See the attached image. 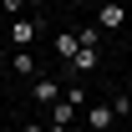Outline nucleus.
I'll use <instances>...</instances> for the list:
<instances>
[{
  "mask_svg": "<svg viewBox=\"0 0 132 132\" xmlns=\"http://www.w3.org/2000/svg\"><path fill=\"white\" fill-rule=\"evenodd\" d=\"M36 31H41V20H26V15L10 20V46H15V51H31L36 46Z\"/></svg>",
  "mask_w": 132,
  "mask_h": 132,
  "instance_id": "nucleus-3",
  "label": "nucleus"
},
{
  "mask_svg": "<svg viewBox=\"0 0 132 132\" xmlns=\"http://www.w3.org/2000/svg\"><path fill=\"white\" fill-rule=\"evenodd\" d=\"M76 51H81L76 31H56V56H61V61H76Z\"/></svg>",
  "mask_w": 132,
  "mask_h": 132,
  "instance_id": "nucleus-5",
  "label": "nucleus"
},
{
  "mask_svg": "<svg viewBox=\"0 0 132 132\" xmlns=\"http://www.w3.org/2000/svg\"><path fill=\"white\" fill-rule=\"evenodd\" d=\"M10 71H15V76H36V56L31 51H15V56H10Z\"/></svg>",
  "mask_w": 132,
  "mask_h": 132,
  "instance_id": "nucleus-6",
  "label": "nucleus"
},
{
  "mask_svg": "<svg viewBox=\"0 0 132 132\" xmlns=\"http://www.w3.org/2000/svg\"><path fill=\"white\" fill-rule=\"evenodd\" d=\"M76 41L97 51V46H102V26H76Z\"/></svg>",
  "mask_w": 132,
  "mask_h": 132,
  "instance_id": "nucleus-7",
  "label": "nucleus"
},
{
  "mask_svg": "<svg viewBox=\"0 0 132 132\" xmlns=\"http://www.w3.org/2000/svg\"><path fill=\"white\" fill-rule=\"evenodd\" d=\"M71 117H76V107H71V102H56V107H51V122H66V127H71Z\"/></svg>",
  "mask_w": 132,
  "mask_h": 132,
  "instance_id": "nucleus-8",
  "label": "nucleus"
},
{
  "mask_svg": "<svg viewBox=\"0 0 132 132\" xmlns=\"http://www.w3.org/2000/svg\"><path fill=\"white\" fill-rule=\"evenodd\" d=\"M97 26L102 31H122V26H127V5H122V0H102L97 5Z\"/></svg>",
  "mask_w": 132,
  "mask_h": 132,
  "instance_id": "nucleus-1",
  "label": "nucleus"
},
{
  "mask_svg": "<svg viewBox=\"0 0 132 132\" xmlns=\"http://www.w3.org/2000/svg\"><path fill=\"white\" fill-rule=\"evenodd\" d=\"M61 97H66V92L51 81V76H31V102H36V107H56Z\"/></svg>",
  "mask_w": 132,
  "mask_h": 132,
  "instance_id": "nucleus-2",
  "label": "nucleus"
},
{
  "mask_svg": "<svg viewBox=\"0 0 132 132\" xmlns=\"http://www.w3.org/2000/svg\"><path fill=\"white\" fill-rule=\"evenodd\" d=\"M71 5H86V0H71Z\"/></svg>",
  "mask_w": 132,
  "mask_h": 132,
  "instance_id": "nucleus-16",
  "label": "nucleus"
},
{
  "mask_svg": "<svg viewBox=\"0 0 132 132\" xmlns=\"http://www.w3.org/2000/svg\"><path fill=\"white\" fill-rule=\"evenodd\" d=\"M46 132H71V127H66V122H51V127H46Z\"/></svg>",
  "mask_w": 132,
  "mask_h": 132,
  "instance_id": "nucleus-14",
  "label": "nucleus"
},
{
  "mask_svg": "<svg viewBox=\"0 0 132 132\" xmlns=\"http://www.w3.org/2000/svg\"><path fill=\"white\" fill-rule=\"evenodd\" d=\"M112 107H117V117H132V97H127V92H117Z\"/></svg>",
  "mask_w": 132,
  "mask_h": 132,
  "instance_id": "nucleus-11",
  "label": "nucleus"
},
{
  "mask_svg": "<svg viewBox=\"0 0 132 132\" xmlns=\"http://www.w3.org/2000/svg\"><path fill=\"white\" fill-rule=\"evenodd\" d=\"M92 66H97V51L81 46V51H76V71H92Z\"/></svg>",
  "mask_w": 132,
  "mask_h": 132,
  "instance_id": "nucleus-10",
  "label": "nucleus"
},
{
  "mask_svg": "<svg viewBox=\"0 0 132 132\" xmlns=\"http://www.w3.org/2000/svg\"><path fill=\"white\" fill-rule=\"evenodd\" d=\"M26 5H36V10H41V5H46V0H26Z\"/></svg>",
  "mask_w": 132,
  "mask_h": 132,
  "instance_id": "nucleus-15",
  "label": "nucleus"
},
{
  "mask_svg": "<svg viewBox=\"0 0 132 132\" xmlns=\"http://www.w3.org/2000/svg\"><path fill=\"white\" fill-rule=\"evenodd\" d=\"M20 132H46V127H41V122H26V127H20Z\"/></svg>",
  "mask_w": 132,
  "mask_h": 132,
  "instance_id": "nucleus-13",
  "label": "nucleus"
},
{
  "mask_svg": "<svg viewBox=\"0 0 132 132\" xmlns=\"http://www.w3.org/2000/svg\"><path fill=\"white\" fill-rule=\"evenodd\" d=\"M20 5H26V0H0V10H5V15H15V20H20Z\"/></svg>",
  "mask_w": 132,
  "mask_h": 132,
  "instance_id": "nucleus-12",
  "label": "nucleus"
},
{
  "mask_svg": "<svg viewBox=\"0 0 132 132\" xmlns=\"http://www.w3.org/2000/svg\"><path fill=\"white\" fill-rule=\"evenodd\" d=\"M66 102L81 112V107H86V86H81V81H76V86H66Z\"/></svg>",
  "mask_w": 132,
  "mask_h": 132,
  "instance_id": "nucleus-9",
  "label": "nucleus"
},
{
  "mask_svg": "<svg viewBox=\"0 0 132 132\" xmlns=\"http://www.w3.org/2000/svg\"><path fill=\"white\" fill-rule=\"evenodd\" d=\"M112 122H117V107H112V102H107V107H86V127H92V132H107Z\"/></svg>",
  "mask_w": 132,
  "mask_h": 132,
  "instance_id": "nucleus-4",
  "label": "nucleus"
}]
</instances>
